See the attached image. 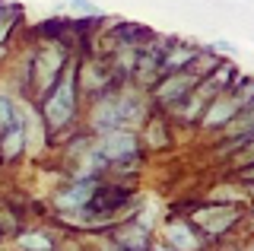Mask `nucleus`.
<instances>
[{
  "label": "nucleus",
  "mask_w": 254,
  "mask_h": 251,
  "mask_svg": "<svg viewBox=\"0 0 254 251\" xmlns=\"http://www.w3.org/2000/svg\"><path fill=\"white\" fill-rule=\"evenodd\" d=\"M70 115H73V70L64 73L61 86L45 102V118H48L51 127H64V124L70 121Z\"/></svg>",
  "instance_id": "nucleus-1"
},
{
  "label": "nucleus",
  "mask_w": 254,
  "mask_h": 251,
  "mask_svg": "<svg viewBox=\"0 0 254 251\" xmlns=\"http://www.w3.org/2000/svg\"><path fill=\"white\" fill-rule=\"evenodd\" d=\"M137 150V140H133L130 130H108L105 137H102V156H108V159H124V156H133Z\"/></svg>",
  "instance_id": "nucleus-2"
},
{
  "label": "nucleus",
  "mask_w": 254,
  "mask_h": 251,
  "mask_svg": "<svg viewBox=\"0 0 254 251\" xmlns=\"http://www.w3.org/2000/svg\"><path fill=\"white\" fill-rule=\"evenodd\" d=\"M197 223L203 226L210 235H219V232H226L229 226L235 223V210L232 207H206V210H197Z\"/></svg>",
  "instance_id": "nucleus-3"
},
{
  "label": "nucleus",
  "mask_w": 254,
  "mask_h": 251,
  "mask_svg": "<svg viewBox=\"0 0 254 251\" xmlns=\"http://www.w3.org/2000/svg\"><path fill=\"white\" fill-rule=\"evenodd\" d=\"M61 51H42V54H35V80L42 89H48L54 80V73H58V67H61Z\"/></svg>",
  "instance_id": "nucleus-4"
},
{
  "label": "nucleus",
  "mask_w": 254,
  "mask_h": 251,
  "mask_svg": "<svg viewBox=\"0 0 254 251\" xmlns=\"http://www.w3.org/2000/svg\"><path fill=\"white\" fill-rule=\"evenodd\" d=\"M92 127L102 130V134H105V130L121 127V124H118V105H115V102H99V105H95V112H92Z\"/></svg>",
  "instance_id": "nucleus-5"
},
{
  "label": "nucleus",
  "mask_w": 254,
  "mask_h": 251,
  "mask_svg": "<svg viewBox=\"0 0 254 251\" xmlns=\"http://www.w3.org/2000/svg\"><path fill=\"white\" fill-rule=\"evenodd\" d=\"M92 191H95V185L92 182H83V185H73L67 194H61L58 197V207H86L89 203V197H92Z\"/></svg>",
  "instance_id": "nucleus-6"
},
{
  "label": "nucleus",
  "mask_w": 254,
  "mask_h": 251,
  "mask_svg": "<svg viewBox=\"0 0 254 251\" xmlns=\"http://www.w3.org/2000/svg\"><path fill=\"white\" fill-rule=\"evenodd\" d=\"M190 86H194V76H185V73H181V76H172L169 83L159 86V99H162V102H175L178 96H185Z\"/></svg>",
  "instance_id": "nucleus-7"
},
{
  "label": "nucleus",
  "mask_w": 254,
  "mask_h": 251,
  "mask_svg": "<svg viewBox=\"0 0 254 251\" xmlns=\"http://www.w3.org/2000/svg\"><path fill=\"white\" fill-rule=\"evenodd\" d=\"M169 242H172V248H178V251H194L197 248V239L190 235V229L185 223H172L169 226Z\"/></svg>",
  "instance_id": "nucleus-8"
},
{
  "label": "nucleus",
  "mask_w": 254,
  "mask_h": 251,
  "mask_svg": "<svg viewBox=\"0 0 254 251\" xmlns=\"http://www.w3.org/2000/svg\"><path fill=\"white\" fill-rule=\"evenodd\" d=\"M19 146H22V124L19 121H13L10 127H6V140H3V156L10 159V156L19 153Z\"/></svg>",
  "instance_id": "nucleus-9"
},
{
  "label": "nucleus",
  "mask_w": 254,
  "mask_h": 251,
  "mask_svg": "<svg viewBox=\"0 0 254 251\" xmlns=\"http://www.w3.org/2000/svg\"><path fill=\"white\" fill-rule=\"evenodd\" d=\"M235 115V102H216V105H213V112L206 115V124H222V121H229V118Z\"/></svg>",
  "instance_id": "nucleus-10"
},
{
  "label": "nucleus",
  "mask_w": 254,
  "mask_h": 251,
  "mask_svg": "<svg viewBox=\"0 0 254 251\" xmlns=\"http://www.w3.org/2000/svg\"><path fill=\"white\" fill-rule=\"evenodd\" d=\"M16 16H19V10H16V6H10V3L0 6V42L6 38V32H10V26L16 22Z\"/></svg>",
  "instance_id": "nucleus-11"
},
{
  "label": "nucleus",
  "mask_w": 254,
  "mask_h": 251,
  "mask_svg": "<svg viewBox=\"0 0 254 251\" xmlns=\"http://www.w3.org/2000/svg\"><path fill=\"white\" fill-rule=\"evenodd\" d=\"M19 245H22V248H35V251H48V248H51L45 235H22Z\"/></svg>",
  "instance_id": "nucleus-12"
},
{
  "label": "nucleus",
  "mask_w": 254,
  "mask_h": 251,
  "mask_svg": "<svg viewBox=\"0 0 254 251\" xmlns=\"http://www.w3.org/2000/svg\"><path fill=\"white\" fill-rule=\"evenodd\" d=\"M13 121H16V118H13V105H10V99L0 96V127H10Z\"/></svg>",
  "instance_id": "nucleus-13"
},
{
  "label": "nucleus",
  "mask_w": 254,
  "mask_h": 251,
  "mask_svg": "<svg viewBox=\"0 0 254 251\" xmlns=\"http://www.w3.org/2000/svg\"><path fill=\"white\" fill-rule=\"evenodd\" d=\"M121 239L127 242V245H133V248H143V245H146V232H143V229H130V232H124Z\"/></svg>",
  "instance_id": "nucleus-14"
},
{
  "label": "nucleus",
  "mask_w": 254,
  "mask_h": 251,
  "mask_svg": "<svg viewBox=\"0 0 254 251\" xmlns=\"http://www.w3.org/2000/svg\"><path fill=\"white\" fill-rule=\"evenodd\" d=\"M194 58L188 48H178V51H172V58H169V67H178V64H188V61Z\"/></svg>",
  "instance_id": "nucleus-15"
},
{
  "label": "nucleus",
  "mask_w": 254,
  "mask_h": 251,
  "mask_svg": "<svg viewBox=\"0 0 254 251\" xmlns=\"http://www.w3.org/2000/svg\"><path fill=\"white\" fill-rule=\"evenodd\" d=\"M73 6L79 13H89V16H99V6H92V0H73Z\"/></svg>",
  "instance_id": "nucleus-16"
},
{
  "label": "nucleus",
  "mask_w": 254,
  "mask_h": 251,
  "mask_svg": "<svg viewBox=\"0 0 254 251\" xmlns=\"http://www.w3.org/2000/svg\"><path fill=\"white\" fill-rule=\"evenodd\" d=\"M159 251H169V248H159Z\"/></svg>",
  "instance_id": "nucleus-17"
}]
</instances>
